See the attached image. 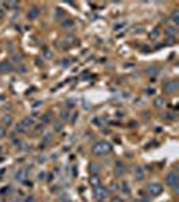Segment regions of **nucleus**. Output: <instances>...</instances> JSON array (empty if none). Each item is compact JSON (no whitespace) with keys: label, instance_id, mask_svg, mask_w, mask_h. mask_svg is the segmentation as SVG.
<instances>
[{"label":"nucleus","instance_id":"nucleus-23","mask_svg":"<svg viewBox=\"0 0 179 202\" xmlns=\"http://www.w3.org/2000/svg\"><path fill=\"white\" fill-rule=\"evenodd\" d=\"M5 7H16L18 5V3L16 2H8V3H4Z\"/></svg>","mask_w":179,"mask_h":202},{"label":"nucleus","instance_id":"nucleus-17","mask_svg":"<svg viewBox=\"0 0 179 202\" xmlns=\"http://www.w3.org/2000/svg\"><path fill=\"white\" fill-rule=\"evenodd\" d=\"M123 173H124V170H123V166L119 163V164H117V168H116V171H114V175H117V176H119V175H121Z\"/></svg>","mask_w":179,"mask_h":202},{"label":"nucleus","instance_id":"nucleus-13","mask_svg":"<svg viewBox=\"0 0 179 202\" xmlns=\"http://www.w3.org/2000/svg\"><path fill=\"white\" fill-rule=\"evenodd\" d=\"M153 105H155L156 108H163L164 105H166V100H164L163 97H158L155 101H153Z\"/></svg>","mask_w":179,"mask_h":202},{"label":"nucleus","instance_id":"nucleus-33","mask_svg":"<svg viewBox=\"0 0 179 202\" xmlns=\"http://www.w3.org/2000/svg\"><path fill=\"white\" fill-rule=\"evenodd\" d=\"M46 57L47 58H53V54H51V53H46Z\"/></svg>","mask_w":179,"mask_h":202},{"label":"nucleus","instance_id":"nucleus-20","mask_svg":"<svg viewBox=\"0 0 179 202\" xmlns=\"http://www.w3.org/2000/svg\"><path fill=\"white\" fill-rule=\"evenodd\" d=\"M99 170H100V166L97 164V163H92V164H90V171H92V173L96 174Z\"/></svg>","mask_w":179,"mask_h":202},{"label":"nucleus","instance_id":"nucleus-24","mask_svg":"<svg viewBox=\"0 0 179 202\" xmlns=\"http://www.w3.org/2000/svg\"><path fill=\"white\" fill-rule=\"evenodd\" d=\"M54 129H55V131H61V129H62V124L57 121V123L54 124Z\"/></svg>","mask_w":179,"mask_h":202},{"label":"nucleus","instance_id":"nucleus-28","mask_svg":"<svg viewBox=\"0 0 179 202\" xmlns=\"http://www.w3.org/2000/svg\"><path fill=\"white\" fill-rule=\"evenodd\" d=\"M111 202H123V200L120 197H114V198H112Z\"/></svg>","mask_w":179,"mask_h":202},{"label":"nucleus","instance_id":"nucleus-30","mask_svg":"<svg viewBox=\"0 0 179 202\" xmlns=\"http://www.w3.org/2000/svg\"><path fill=\"white\" fill-rule=\"evenodd\" d=\"M133 202H148V201L145 200V198H139V200H135Z\"/></svg>","mask_w":179,"mask_h":202},{"label":"nucleus","instance_id":"nucleus-2","mask_svg":"<svg viewBox=\"0 0 179 202\" xmlns=\"http://www.w3.org/2000/svg\"><path fill=\"white\" fill-rule=\"evenodd\" d=\"M93 194H94V197H96L97 200H105V198L108 197L109 191H108V189H107V187L97 186V187H94Z\"/></svg>","mask_w":179,"mask_h":202},{"label":"nucleus","instance_id":"nucleus-21","mask_svg":"<svg viewBox=\"0 0 179 202\" xmlns=\"http://www.w3.org/2000/svg\"><path fill=\"white\" fill-rule=\"evenodd\" d=\"M12 59H14V62H20V61L23 59V55H22V54H15L12 57Z\"/></svg>","mask_w":179,"mask_h":202},{"label":"nucleus","instance_id":"nucleus-16","mask_svg":"<svg viewBox=\"0 0 179 202\" xmlns=\"http://www.w3.org/2000/svg\"><path fill=\"white\" fill-rule=\"evenodd\" d=\"M166 34L170 35V37H175V35L178 34V30L175 29V27H167V29H166Z\"/></svg>","mask_w":179,"mask_h":202},{"label":"nucleus","instance_id":"nucleus-9","mask_svg":"<svg viewBox=\"0 0 179 202\" xmlns=\"http://www.w3.org/2000/svg\"><path fill=\"white\" fill-rule=\"evenodd\" d=\"M159 71H160V68L159 66H150V68L147 69V74L148 76H151V77H156L159 74Z\"/></svg>","mask_w":179,"mask_h":202},{"label":"nucleus","instance_id":"nucleus-25","mask_svg":"<svg viewBox=\"0 0 179 202\" xmlns=\"http://www.w3.org/2000/svg\"><path fill=\"white\" fill-rule=\"evenodd\" d=\"M61 117H62V120H68V119H69V112H66V110H65V112H62V113H61Z\"/></svg>","mask_w":179,"mask_h":202},{"label":"nucleus","instance_id":"nucleus-8","mask_svg":"<svg viewBox=\"0 0 179 202\" xmlns=\"http://www.w3.org/2000/svg\"><path fill=\"white\" fill-rule=\"evenodd\" d=\"M27 171L26 170H18L15 173V179L18 182H24V181H27Z\"/></svg>","mask_w":179,"mask_h":202},{"label":"nucleus","instance_id":"nucleus-5","mask_svg":"<svg viewBox=\"0 0 179 202\" xmlns=\"http://www.w3.org/2000/svg\"><path fill=\"white\" fill-rule=\"evenodd\" d=\"M179 88V82L177 81V80H172V81H168L166 85H164V92L167 93H174L177 92Z\"/></svg>","mask_w":179,"mask_h":202},{"label":"nucleus","instance_id":"nucleus-36","mask_svg":"<svg viewBox=\"0 0 179 202\" xmlns=\"http://www.w3.org/2000/svg\"><path fill=\"white\" fill-rule=\"evenodd\" d=\"M0 49H2V46H0Z\"/></svg>","mask_w":179,"mask_h":202},{"label":"nucleus","instance_id":"nucleus-14","mask_svg":"<svg viewBox=\"0 0 179 202\" xmlns=\"http://www.w3.org/2000/svg\"><path fill=\"white\" fill-rule=\"evenodd\" d=\"M100 183H101V179H100V176H97V175H93L90 178V185L93 187H97V186H100Z\"/></svg>","mask_w":179,"mask_h":202},{"label":"nucleus","instance_id":"nucleus-37","mask_svg":"<svg viewBox=\"0 0 179 202\" xmlns=\"http://www.w3.org/2000/svg\"><path fill=\"white\" fill-rule=\"evenodd\" d=\"M0 202H3V201H0Z\"/></svg>","mask_w":179,"mask_h":202},{"label":"nucleus","instance_id":"nucleus-19","mask_svg":"<svg viewBox=\"0 0 179 202\" xmlns=\"http://www.w3.org/2000/svg\"><path fill=\"white\" fill-rule=\"evenodd\" d=\"M159 34H160V31H159V29H155V30H153V31L150 34L151 39H155V38H158V37H159Z\"/></svg>","mask_w":179,"mask_h":202},{"label":"nucleus","instance_id":"nucleus-22","mask_svg":"<svg viewBox=\"0 0 179 202\" xmlns=\"http://www.w3.org/2000/svg\"><path fill=\"white\" fill-rule=\"evenodd\" d=\"M123 193H125V194H129V187H128L127 183H123Z\"/></svg>","mask_w":179,"mask_h":202},{"label":"nucleus","instance_id":"nucleus-34","mask_svg":"<svg viewBox=\"0 0 179 202\" xmlns=\"http://www.w3.org/2000/svg\"><path fill=\"white\" fill-rule=\"evenodd\" d=\"M0 155H2V147H0Z\"/></svg>","mask_w":179,"mask_h":202},{"label":"nucleus","instance_id":"nucleus-4","mask_svg":"<svg viewBox=\"0 0 179 202\" xmlns=\"http://www.w3.org/2000/svg\"><path fill=\"white\" fill-rule=\"evenodd\" d=\"M162 191H163V186H162L160 183H151L150 186H148V193H150L151 195H153V197L159 195Z\"/></svg>","mask_w":179,"mask_h":202},{"label":"nucleus","instance_id":"nucleus-18","mask_svg":"<svg viewBox=\"0 0 179 202\" xmlns=\"http://www.w3.org/2000/svg\"><path fill=\"white\" fill-rule=\"evenodd\" d=\"M73 24H74L73 19H68V20H63V22H62V26H63V27H71Z\"/></svg>","mask_w":179,"mask_h":202},{"label":"nucleus","instance_id":"nucleus-32","mask_svg":"<svg viewBox=\"0 0 179 202\" xmlns=\"http://www.w3.org/2000/svg\"><path fill=\"white\" fill-rule=\"evenodd\" d=\"M62 65L65 66V68H66V66H69V61H68V59H63V63H62Z\"/></svg>","mask_w":179,"mask_h":202},{"label":"nucleus","instance_id":"nucleus-10","mask_svg":"<svg viewBox=\"0 0 179 202\" xmlns=\"http://www.w3.org/2000/svg\"><path fill=\"white\" fill-rule=\"evenodd\" d=\"M135 178L136 181H143L144 179V170L141 167H138L135 170Z\"/></svg>","mask_w":179,"mask_h":202},{"label":"nucleus","instance_id":"nucleus-29","mask_svg":"<svg viewBox=\"0 0 179 202\" xmlns=\"http://www.w3.org/2000/svg\"><path fill=\"white\" fill-rule=\"evenodd\" d=\"M3 18H4V11H3V8L0 7V20H2Z\"/></svg>","mask_w":179,"mask_h":202},{"label":"nucleus","instance_id":"nucleus-35","mask_svg":"<svg viewBox=\"0 0 179 202\" xmlns=\"http://www.w3.org/2000/svg\"><path fill=\"white\" fill-rule=\"evenodd\" d=\"M99 202H102V200H100V201H99Z\"/></svg>","mask_w":179,"mask_h":202},{"label":"nucleus","instance_id":"nucleus-31","mask_svg":"<svg viewBox=\"0 0 179 202\" xmlns=\"http://www.w3.org/2000/svg\"><path fill=\"white\" fill-rule=\"evenodd\" d=\"M34 201H35L34 197H30V198H27V200H26V202H34Z\"/></svg>","mask_w":179,"mask_h":202},{"label":"nucleus","instance_id":"nucleus-27","mask_svg":"<svg viewBox=\"0 0 179 202\" xmlns=\"http://www.w3.org/2000/svg\"><path fill=\"white\" fill-rule=\"evenodd\" d=\"M50 120H51V117H49V115H44L43 116V121H44V123H49Z\"/></svg>","mask_w":179,"mask_h":202},{"label":"nucleus","instance_id":"nucleus-1","mask_svg":"<svg viewBox=\"0 0 179 202\" xmlns=\"http://www.w3.org/2000/svg\"><path fill=\"white\" fill-rule=\"evenodd\" d=\"M92 151H93L94 155H99V156L107 155L112 151V144L109 142H107V140H100V142H97L96 144L93 146Z\"/></svg>","mask_w":179,"mask_h":202},{"label":"nucleus","instance_id":"nucleus-7","mask_svg":"<svg viewBox=\"0 0 179 202\" xmlns=\"http://www.w3.org/2000/svg\"><path fill=\"white\" fill-rule=\"evenodd\" d=\"M12 70V63L8 61H2L0 62V73H8Z\"/></svg>","mask_w":179,"mask_h":202},{"label":"nucleus","instance_id":"nucleus-11","mask_svg":"<svg viewBox=\"0 0 179 202\" xmlns=\"http://www.w3.org/2000/svg\"><path fill=\"white\" fill-rule=\"evenodd\" d=\"M32 124H34V120H32L31 117H23V120H22V127H26V128H29V127H31Z\"/></svg>","mask_w":179,"mask_h":202},{"label":"nucleus","instance_id":"nucleus-15","mask_svg":"<svg viewBox=\"0 0 179 202\" xmlns=\"http://www.w3.org/2000/svg\"><path fill=\"white\" fill-rule=\"evenodd\" d=\"M171 20L175 24H179V10H174L171 14Z\"/></svg>","mask_w":179,"mask_h":202},{"label":"nucleus","instance_id":"nucleus-26","mask_svg":"<svg viewBox=\"0 0 179 202\" xmlns=\"http://www.w3.org/2000/svg\"><path fill=\"white\" fill-rule=\"evenodd\" d=\"M4 136H5V128L0 125V137H4Z\"/></svg>","mask_w":179,"mask_h":202},{"label":"nucleus","instance_id":"nucleus-6","mask_svg":"<svg viewBox=\"0 0 179 202\" xmlns=\"http://www.w3.org/2000/svg\"><path fill=\"white\" fill-rule=\"evenodd\" d=\"M39 15H41V10H39V7H31L29 10V12H27V16H29V19H38Z\"/></svg>","mask_w":179,"mask_h":202},{"label":"nucleus","instance_id":"nucleus-12","mask_svg":"<svg viewBox=\"0 0 179 202\" xmlns=\"http://www.w3.org/2000/svg\"><path fill=\"white\" fill-rule=\"evenodd\" d=\"M12 123H14V117L11 115H5L4 117H3V124H4V125L10 127V125H12Z\"/></svg>","mask_w":179,"mask_h":202},{"label":"nucleus","instance_id":"nucleus-3","mask_svg":"<svg viewBox=\"0 0 179 202\" xmlns=\"http://www.w3.org/2000/svg\"><path fill=\"white\" fill-rule=\"evenodd\" d=\"M166 182H167V185H168V186H171V187L177 186L178 182H179L178 174L175 173V171H170V173L167 174V176H166Z\"/></svg>","mask_w":179,"mask_h":202}]
</instances>
